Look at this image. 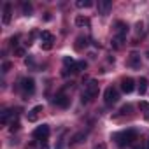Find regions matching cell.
Here are the masks:
<instances>
[{
    "label": "cell",
    "mask_w": 149,
    "mask_h": 149,
    "mask_svg": "<svg viewBox=\"0 0 149 149\" xmlns=\"http://www.w3.org/2000/svg\"><path fill=\"white\" fill-rule=\"evenodd\" d=\"M13 11V6H11V2H6L4 4V14H2V23L4 25H9L11 23V13Z\"/></svg>",
    "instance_id": "10"
},
{
    "label": "cell",
    "mask_w": 149,
    "mask_h": 149,
    "mask_svg": "<svg viewBox=\"0 0 149 149\" xmlns=\"http://www.w3.org/2000/svg\"><path fill=\"white\" fill-rule=\"evenodd\" d=\"M40 40H42L44 44H46V42H47V44H51V42L54 40V37H53V33H51V32H42V33H40Z\"/></svg>",
    "instance_id": "17"
},
{
    "label": "cell",
    "mask_w": 149,
    "mask_h": 149,
    "mask_svg": "<svg viewBox=\"0 0 149 149\" xmlns=\"http://www.w3.org/2000/svg\"><path fill=\"white\" fill-rule=\"evenodd\" d=\"M21 90H23V93L25 95H32L33 91H35V81L32 79V77H25V79H21Z\"/></svg>",
    "instance_id": "5"
},
{
    "label": "cell",
    "mask_w": 149,
    "mask_h": 149,
    "mask_svg": "<svg viewBox=\"0 0 149 149\" xmlns=\"http://www.w3.org/2000/svg\"><path fill=\"white\" fill-rule=\"evenodd\" d=\"M53 104H54V105H58V107H61V109H65V107H68L70 98H68L63 91H60V93H56V97L53 98Z\"/></svg>",
    "instance_id": "6"
},
{
    "label": "cell",
    "mask_w": 149,
    "mask_h": 149,
    "mask_svg": "<svg viewBox=\"0 0 149 149\" xmlns=\"http://www.w3.org/2000/svg\"><path fill=\"white\" fill-rule=\"evenodd\" d=\"M128 65L132 68H139L140 67V54L139 53H132L130 58H128Z\"/></svg>",
    "instance_id": "11"
},
{
    "label": "cell",
    "mask_w": 149,
    "mask_h": 149,
    "mask_svg": "<svg viewBox=\"0 0 149 149\" xmlns=\"http://www.w3.org/2000/svg\"><path fill=\"white\" fill-rule=\"evenodd\" d=\"M97 9H98V14L105 16V14H109V11L112 9V2H111V0H100V2L97 4Z\"/></svg>",
    "instance_id": "7"
},
{
    "label": "cell",
    "mask_w": 149,
    "mask_h": 149,
    "mask_svg": "<svg viewBox=\"0 0 149 149\" xmlns=\"http://www.w3.org/2000/svg\"><path fill=\"white\" fill-rule=\"evenodd\" d=\"M132 109H133V107H132V105L128 104V105H123L119 112H121V114H130V112H132Z\"/></svg>",
    "instance_id": "22"
},
{
    "label": "cell",
    "mask_w": 149,
    "mask_h": 149,
    "mask_svg": "<svg viewBox=\"0 0 149 149\" xmlns=\"http://www.w3.org/2000/svg\"><path fill=\"white\" fill-rule=\"evenodd\" d=\"M112 139L116 140V144L119 147H125V146H130L133 144V140H137V132L135 130H125V132H118L112 135Z\"/></svg>",
    "instance_id": "1"
},
{
    "label": "cell",
    "mask_w": 149,
    "mask_h": 149,
    "mask_svg": "<svg viewBox=\"0 0 149 149\" xmlns=\"http://www.w3.org/2000/svg\"><path fill=\"white\" fill-rule=\"evenodd\" d=\"M13 116H14V109H6L2 114H0V123H2V125H7Z\"/></svg>",
    "instance_id": "14"
},
{
    "label": "cell",
    "mask_w": 149,
    "mask_h": 149,
    "mask_svg": "<svg viewBox=\"0 0 149 149\" xmlns=\"http://www.w3.org/2000/svg\"><path fill=\"white\" fill-rule=\"evenodd\" d=\"M9 68H11V61H4V65H2V72H9Z\"/></svg>",
    "instance_id": "24"
},
{
    "label": "cell",
    "mask_w": 149,
    "mask_h": 149,
    "mask_svg": "<svg viewBox=\"0 0 149 149\" xmlns=\"http://www.w3.org/2000/svg\"><path fill=\"white\" fill-rule=\"evenodd\" d=\"M86 137H88V132H77L76 135L70 139V146H79V144H83L86 140Z\"/></svg>",
    "instance_id": "9"
},
{
    "label": "cell",
    "mask_w": 149,
    "mask_h": 149,
    "mask_svg": "<svg viewBox=\"0 0 149 149\" xmlns=\"http://www.w3.org/2000/svg\"><path fill=\"white\" fill-rule=\"evenodd\" d=\"M51 47H53V44H47V42H46V44H42V49H46V51H49Z\"/></svg>",
    "instance_id": "28"
},
{
    "label": "cell",
    "mask_w": 149,
    "mask_h": 149,
    "mask_svg": "<svg viewBox=\"0 0 149 149\" xmlns=\"http://www.w3.org/2000/svg\"><path fill=\"white\" fill-rule=\"evenodd\" d=\"M95 149H104V146H97V147H95Z\"/></svg>",
    "instance_id": "32"
},
{
    "label": "cell",
    "mask_w": 149,
    "mask_h": 149,
    "mask_svg": "<svg viewBox=\"0 0 149 149\" xmlns=\"http://www.w3.org/2000/svg\"><path fill=\"white\" fill-rule=\"evenodd\" d=\"M118 100H119V93H118V90H116L114 86L105 88V91H104V102H105L107 105H112V104H116Z\"/></svg>",
    "instance_id": "3"
},
{
    "label": "cell",
    "mask_w": 149,
    "mask_h": 149,
    "mask_svg": "<svg viewBox=\"0 0 149 149\" xmlns=\"http://www.w3.org/2000/svg\"><path fill=\"white\" fill-rule=\"evenodd\" d=\"M18 128H19V123H18V119H14V121H13V123H11V128H9V130H11V132H13V133H14V132H16V130H18Z\"/></svg>",
    "instance_id": "23"
},
{
    "label": "cell",
    "mask_w": 149,
    "mask_h": 149,
    "mask_svg": "<svg viewBox=\"0 0 149 149\" xmlns=\"http://www.w3.org/2000/svg\"><path fill=\"white\" fill-rule=\"evenodd\" d=\"M40 149H49V146H47V140H42V144H40Z\"/></svg>",
    "instance_id": "29"
},
{
    "label": "cell",
    "mask_w": 149,
    "mask_h": 149,
    "mask_svg": "<svg viewBox=\"0 0 149 149\" xmlns=\"http://www.w3.org/2000/svg\"><path fill=\"white\" fill-rule=\"evenodd\" d=\"M126 33H128V25L123 23V21H118V23H116V35L126 37Z\"/></svg>",
    "instance_id": "12"
},
{
    "label": "cell",
    "mask_w": 149,
    "mask_h": 149,
    "mask_svg": "<svg viewBox=\"0 0 149 149\" xmlns=\"http://www.w3.org/2000/svg\"><path fill=\"white\" fill-rule=\"evenodd\" d=\"M97 95H98V83H97L95 79H91V81L86 84L84 91L81 93V102H83V104H88V102H91Z\"/></svg>",
    "instance_id": "2"
},
{
    "label": "cell",
    "mask_w": 149,
    "mask_h": 149,
    "mask_svg": "<svg viewBox=\"0 0 149 149\" xmlns=\"http://www.w3.org/2000/svg\"><path fill=\"white\" fill-rule=\"evenodd\" d=\"M137 32H139V33L142 32V23H137Z\"/></svg>",
    "instance_id": "30"
},
{
    "label": "cell",
    "mask_w": 149,
    "mask_h": 149,
    "mask_svg": "<svg viewBox=\"0 0 149 149\" xmlns=\"http://www.w3.org/2000/svg\"><path fill=\"white\" fill-rule=\"evenodd\" d=\"M16 54H18V56H25V49H23V47H18V49H16Z\"/></svg>",
    "instance_id": "27"
},
{
    "label": "cell",
    "mask_w": 149,
    "mask_h": 149,
    "mask_svg": "<svg viewBox=\"0 0 149 149\" xmlns=\"http://www.w3.org/2000/svg\"><path fill=\"white\" fill-rule=\"evenodd\" d=\"M140 109L142 111H149V102H140Z\"/></svg>",
    "instance_id": "26"
},
{
    "label": "cell",
    "mask_w": 149,
    "mask_h": 149,
    "mask_svg": "<svg viewBox=\"0 0 149 149\" xmlns=\"http://www.w3.org/2000/svg\"><path fill=\"white\" fill-rule=\"evenodd\" d=\"M76 25L81 26V28H83V26H90V19H88L86 16H77V18H76Z\"/></svg>",
    "instance_id": "16"
},
{
    "label": "cell",
    "mask_w": 149,
    "mask_h": 149,
    "mask_svg": "<svg viewBox=\"0 0 149 149\" xmlns=\"http://www.w3.org/2000/svg\"><path fill=\"white\" fill-rule=\"evenodd\" d=\"M147 56H149V53H147Z\"/></svg>",
    "instance_id": "33"
},
{
    "label": "cell",
    "mask_w": 149,
    "mask_h": 149,
    "mask_svg": "<svg viewBox=\"0 0 149 149\" xmlns=\"http://www.w3.org/2000/svg\"><path fill=\"white\" fill-rule=\"evenodd\" d=\"M21 11H23L25 16H30V14H32V4H30V2H23V4H21Z\"/></svg>",
    "instance_id": "20"
},
{
    "label": "cell",
    "mask_w": 149,
    "mask_h": 149,
    "mask_svg": "<svg viewBox=\"0 0 149 149\" xmlns=\"http://www.w3.org/2000/svg\"><path fill=\"white\" fill-rule=\"evenodd\" d=\"M86 44H88V42H86V39H84V37H79V39H77V44H76V47H77V49H81L83 46L86 47Z\"/></svg>",
    "instance_id": "21"
},
{
    "label": "cell",
    "mask_w": 149,
    "mask_h": 149,
    "mask_svg": "<svg viewBox=\"0 0 149 149\" xmlns=\"http://www.w3.org/2000/svg\"><path fill=\"white\" fill-rule=\"evenodd\" d=\"M125 40H126V37L114 35V39H112V47H114V49H121V47L125 46Z\"/></svg>",
    "instance_id": "15"
},
{
    "label": "cell",
    "mask_w": 149,
    "mask_h": 149,
    "mask_svg": "<svg viewBox=\"0 0 149 149\" xmlns=\"http://www.w3.org/2000/svg\"><path fill=\"white\" fill-rule=\"evenodd\" d=\"M91 6H93L91 0H77L76 2V7H79V9H86V7H91Z\"/></svg>",
    "instance_id": "19"
},
{
    "label": "cell",
    "mask_w": 149,
    "mask_h": 149,
    "mask_svg": "<svg viewBox=\"0 0 149 149\" xmlns=\"http://www.w3.org/2000/svg\"><path fill=\"white\" fill-rule=\"evenodd\" d=\"M121 90H123L125 93H132V91L135 90V81H133L132 77H125V79L121 81Z\"/></svg>",
    "instance_id": "8"
},
{
    "label": "cell",
    "mask_w": 149,
    "mask_h": 149,
    "mask_svg": "<svg viewBox=\"0 0 149 149\" xmlns=\"http://www.w3.org/2000/svg\"><path fill=\"white\" fill-rule=\"evenodd\" d=\"M18 39H19L18 35H14V37H11V40H9V42H11V46H18Z\"/></svg>",
    "instance_id": "25"
},
{
    "label": "cell",
    "mask_w": 149,
    "mask_h": 149,
    "mask_svg": "<svg viewBox=\"0 0 149 149\" xmlns=\"http://www.w3.org/2000/svg\"><path fill=\"white\" fill-rule=\"evenodd\" d=\"M146 149H149V137H147V140H146Z\"/></svg>",
    "instance_id": "31"
},
{
    "label": "cell",
    "mask_w": 149,
    "mask_h": 149,
    "mask_svg": "<svg viewBox=\"0 0 149 149\" xmlns=\"http://www.w3.org/2000/svg\"><path fill=\"white\" fill-rule=\"evenodd\" d=\"M146 91H147V79L146 77H140V81H139V93L144 95Z\"/></svg>",
    "instance_id": "18"
},
{
    "label": "cell",
    "mask_w": 149,
    "mask_h": 149,
    "mask_svg": "<svg viewBox=\"0 0 149 149\" xmlns=\"http://www.w3.org/2000/svg\"><path fill=\"white\" fill-rule=\"evenodd\" d=\"M42 111V105H35L32 111H28V114H26V118H28V121H37V118H39V112Z\"/></svg>",
    "instance_id": "13"
},
{
    "label": "cell",
    "mask_w": 149,
    "mask_h": 149,
    "mask_svg": "<svg viewBox=\"0 0 149 149\" xmlns=\"http://www.w3.org/2000/svg\"><path fill=\"white\" fill-rule=\"evenodd\" d=\"M49 125H40V126H37L35 130H33V139L35 140H47V137H49Z\"/></svg>",
    "instance_id": "4"
}]
</instances>
